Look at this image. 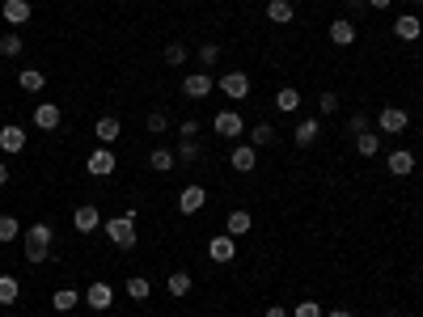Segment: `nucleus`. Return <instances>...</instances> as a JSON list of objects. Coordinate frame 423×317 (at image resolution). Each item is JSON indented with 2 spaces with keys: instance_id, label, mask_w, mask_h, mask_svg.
Returning a JSON list of instances; mask_svg holds the SVG:
<instances>
[{
  "instance_id": "23",
  "label": "nucleus",
  "mask_w": 423,
  "mask_h": 317,
  "mask_svg": "<svg viewBox=\"0 0 423 317\" xmlns=\"http://www.w3.org/2000/svg\"><path fill=\"white\" fill-rule=\"evenodd\" d=\"M318 136H322V127H318L314 119H301V123H297V131H292V140H297L301 148H309V144H314Z\"/></svg>"
},
{
  "instance_id": "3",
  "label": "nucleus",
  "mask_w": 423,
  "mask_h": 317,
  "mask_svg": "<svg viewBox=\"0 0 423 317\" xmlns=\"http://www.w3.org/2000/svg\"><path fill=\"white\" fill-rule=\"evenodd\" d=\"M377 127H381V136H403V131L411 127V114H407L403 106H381Z\"/></svg>"
},
{
  "instance_id": "46",
  "label": "nucleus",
  "mask_w": 423,
  "mask_h": 317,
  "mask_svg": "<svg viewBox=\"0 0 423 317\" xmlns=\"http://www.w3.org/2000/svg\"><path fill=\"white\" fill-rule=\"evenodd\" d=\"M364 4H369V0H347V8H364Z\"/></svg>"
},
{
  "instance_id": "6",
  "label": "nucleus",
  "mask_w": 423,
  "mask_h": 317,
  "mask_svg": "<svg viewBox=\"0 0 423 317\" xmlns=\"http://www.w3.org/2000/svg\"><path fill=\"white\" fill-rule=\"evenodd\" d=\"M203 203H208V191L199 182H191V186L178 191V216H195V212H203Z\"/></svg>"
},
{
  "instance_id": "16",
  "label": "nucleus",
  "mask_w": 423,
  "mask_h": 317,
  "mask_svg": "<svg viewBox=\"0 0 423 317\" xmlns=\"http://www.w3.org/2000/svg\"><path fill=\"white\" fill-rule=\"evenodd\" d=\"M119 131H123V123H119L114 114H106V119H97V123H93V136H97V144H106V148L119 140Z\"/></svg>"
},
{
  "instance_id": "27",
  "label": "nucleus",
  "mask_w": 423,
  "mask_h": 317,
  "mask_svg": "<svg viewBox=\"0 0 423 317\" xmlns=\"http://www.w3.org/2000/svg\"><path fill=\"white\" fill-rule=\"evenodd\" d=\"M165 288H169V297H186V292L195 288V280H191V271H174V275L165 280Z\"/></svg>"
},
{
  "instance_id": "41",
  "label": "nucleus",
  "mask_w": 423,
  "mask_h": 317,
  "mask_svg": "<svg viewBox=\"0 0 423 317\" xmlns=\"http://www.w3.org/2000/svg\"><path fill=\"white\" fill-rule=\"evenodd\" d=\"M347 131H356V136H360V131H369V114H360V110H356V114L347 119Z\"/></svg>"
},
{
  "instance_id": "15",
  "label": "nucleus",
  "mask_w": 423,
  "mask_h": 317,
  "mask_svg": "<svg viewBox=\"0 0 423 317\" xmlns=\"http://www.w3.org/2000/svg\"><path fill=\"white\" fill-rule=\"evenodd\" d=\"M250 229H254V216H250L246 208H233L229 220H225V233H229V237H246Z\"/></svg>"
},
{
  "instance_id": "39",
  "label": "nucleus",
  "mask_w": 423,
  "mask_h": 317,
  "mask_svg": "<svg viewBox=\"0 0 423 317\" xmlns=\"http://www.w3.org/2000/svg\"><path fill=\"white\" fill-rule=\"evenodd\" d=\"M318 106H322V114H335L339 110V93H318Z\"/></svg>"
},
{
  "instance_id": "34",
  "label": "nucleus",
  "mask_w": 423,
  "mask_h": 317,
  "mask_svg": "<svg viewBox=\"0 0 423 317\" xmlns=\"http://www.w3.org/2000/svg\"><path fill=\"white\" fill-rule=\"evenodd\" d=\"M17 237H21L17 216H0V246H8V241H17Z\"/></svg>"
},
{
  "instance_id": "29",
  "label": "nucleus",
  "mask_w": 423,
  "mask_h": 317,
  "mask_svg": "<svg viewBox=\"0 0 423 317\" xmlns=\"http://www.w3.org/2000/svg\"><path fill=\"white\" fill-rule=\"evenodd\" d=\"M127 297H131V301H140V305H144V301H148V297H153V284H148V280H144V275H131V280H127Z\"/></svg>"
},
{
  "instance_id": "5",
  "label": "nucleus",
  "mask_w": 423,
  "mask_h": 317,
  "mask_svg": "<svg viewBox=\"0 0 423 317\" xmlns=\"http://www.w3.org/2000/svg\"><path fill=\"white\" fill-rule=\"evenodd\" d=\"M85 169H89L93 178H110V174L119 169V161H114V152H110L106 144H97V148L89 152V161H85Z\"/></svg>"
},
{
  "instance_id": "45",
  "label": "nucleus",
  "mask_w": 423,
  "mask_h": 317,
  "mask_svg": "<svg viewBox=\"0 0 423 317\" xmlns=\"http://www.w3.org/2000/svg\"><path fill=\"white\" fill-rule=\"evenodd\" d=\"M394 0H369V8H390Z\"/></svg>"
},
{
  "instance_id": "2",
  "label": "nucleus",
  "mask_w": 423,
  "mask_h": 317,
  "mask_svg": "<svg viewBox=\"0 0 423 317\" xmlns=\"http://www.w3.org/2000/svg\"><path fill=\"white\" fill-rule=\"evenodd\" d=\"M216 93H225L229 102H246V97H250V76H246V72H225V76L216 80Z\"/></svg>"
},
{
  "instance_id": "1",
  "label": "nucleus",
  "mask_w": 423,
  "mask_h": 317,
  "mask_svg": "<svg viewBox=\"0 0 423 317\" xmlns=\"http://www.w3.org/2000/svg\"><path fill=\"white\" fill-rule=\"evenodd\" d=\"M102 233L110 237V246H119V250H131V246H136V212H123V216H110V220H102Z\"/></svg>"
},
{
  "instance_id": "33",
  "label": "nucleus",
  "mask_w": 423,
  "mask_h": 317,
  "mask_svg": "<svg viewBox=\"0 0 423 317\" xmlns=\"http://www.w3.org/2000/svg\"><path fill=\"white\" fill-rule=\"evenodd\" d=\"M144 131H148V136H165V131H169V119H165V110H153V114L144 119Z\"/></svg>"
},
{
  "instance_id": "32",
  "label": "nucleus",
  "mask_w": 423,
  "mask_h": 317,
  "mask_svg": "<svg viewBox=\"0 0 423 317\" xmlns=\"http://www.w3.org/2000/svg\"><path fill=\"white\" fill-rule=\"evenodd\" d=\"M271 140H275V127H271V123H254V127H250V144H254V148H267Z\"/></svg>"
},
{
  "instance_id": "35",
  "label": "nucleus",
  "mask_w": 423,
  "mask_h": 317,
  "mask_svg": "<svg viewBox=\"0 0 423 317\" xmlns=\"http://www.w3.org/2000/svg\"><path fill=\"white\" fill-rule=\"evenodd\" d=\"M186 59H191V51H186L182 42H169V47H165V64H169V68H182Z\"/></svg>"
},
{
  "instance_id": "21",
  "label": "nucleus",
  "mask_w": 423,
  "mask_h": 317,
  "mask_svg": "<svg viewBox=\"0 0 423 317\" xmlns=\"http://www.w3.org/2000/svg\"><path fill=\"white\" fill-rule=\"evenodd\" d=\"M267 17H271L275 25H292L297 8H292V0H271V4H267Z\"/></svg>"
},
{
  "instance_id": "7",
  "label": "nucleus",
  "mask_w": 423,
  "mask_h": 317,
  "mask_svg": "<svg viewBox=\"0 0 423 317\" xmlns=\"http://www.w3.org/2000/svg\"><path fill=\"white\" fill-rule=\"evenodd\" d=\"M182 93H186L191 102H199V97L216 93V80H212V72H191V76L182 80Z\"/></svg>"
},
{
  "instance_id": "38",
  "label": "nucleus",
  "mask_w": 423,
  "mask_h": 317,
  "mask_svg": "<svg viewBox=\"0 0 423 317\" xmlns=\"http://www.w3.org/2000/svg\"><path fill=\"white\" fill-rule=\"evenodd\" d=\"M216 59H220V47H216V42H203V47H199V64H208V68H212Z\"/></svg>"
},
{
  "instance_id": "31",
  "label": "nucleus",
  "mask_w": 423,
  "mask_h": 317,
  "mask_svg": "<svg viewBox=\"0 0 423 317\" xmlns=\"http://www.w3.org/2000/svg\"><path fill=\"white\" fill-rule=\"evenodd\" d=\"M17 297H21L17 275H0V305H17Z\"/></svg>"
},
{
  "instance_id": "12",
  "label": "nucleus",
  "mask_w": 423,
  "mask_h": 317,
  "mask_svg": "<svg viewBox=\"0 0 423 317\" xmlns=\"http://www.w3.org/2000/svg\"><path fill=\"white\" fill-rule=\"evenodd\" d=\"M386 165H390L394 178H407V174H415V152H411V148H394V152L386 157Z\"/></svg>"
},
{
  "instance_id": "19",
  "label": "nucleus",
  "mask_w": 423,
  "mask_h": 317,
  "mask_svg": "<svg viewBox=\"0 0 423 317\" xmlns=\"http://www.w3.org/2000/svg\"><path fill=\"white\" fill-rule=\"evenodd\" d=\"M0 13H4L8 25H25V21H30V0H4Z\"/></svg>"
},
{
  "instance_id": "43",
  "label": "nucleus",
  "mask_w": 423,
  "mask_h": 317,
  "mask_svg": "<svg viewBox=\"0 0 423 317\" xmlns=\"http://www.w3.org/2000/svg\"><path fill=\"white\" fill-rule=\"evenodd\" d=\"M263 317H292V313H288L284 305H271V309H267V313H263Z\"/></svg>"
},
{
  "instance_id": "10",
  "label": "nucleus",
  "mask_w": 423,
  "mask_h": 317,
  "mask_svg": "<svg viewBox=\"0 0 423 317\" xmlns=\"http://www.w3.org/2000/svg\"><path fill=\"white\" fill-rule=\"evenodd\" d=\"M72 229H76V233H97V229H102V212H97L93 203H81V208L72 212Z\"/></svg>"
},
{
  "instance_id": "44",
  "label": "nucleus",
  "mask_w": 423,
  "mask_h": 317,
  "mask_svg": "<svg viewBox=\"0 0 423 317\" xmlns=\"http://www.w3.org/2000/svg\"><path fill=\"white\" fill-rule=\"evenodd\" d=\"M0 186H8V165L0 161Z\"/></svg>"
},
{
  "instance_id": "48",
  "label": "nucleus",
  "mask_w": 423,
  "mask_h": 317,
  "mask_svg": "<svg viewBox=\"0 0 423 317\" xmlns=\"http://www.w3.org/2000/svg\"><path fill=\"white\" fill-rule=\"evenodd\" d=\"M415 4H423V0H415Z\"/></svg>"
},
{
  "instance_id": "22",
  "label": "nucleus",
  "mask_w": 423,
  "mask_h": 317,
  "mask_svg": "<svg viewBox=\"0 0 423 317\" xmlns=\"http://www.w3.org/2000/svg\"><path fill=\"white\" fill-rule=\"evenodd\" d=\"M21 51H25V38H21L17 30H8V34H0V55H4V59H17Z\"/></svg>"
},
{
  "instance_id": "4",
  "label": "nucleus",
  "mask_w": 423,
  "mask_h": 317,
  "mask_svg": "<svg viewBox=\"0 0 423 317\" xmlns=\"http://www.w3.org/2000/svg\"><path fill=\"white\" fill-rule=\"evenodd\" d=\"M212 131H216L220 140H242V136H246V119H242L237 110H220V114L212 119Z\"/></svg>"
},
{
  "instance_id": "42",
  "label": "nucleus",
  "mask_w": 423,
  "mask_h": 317,
  "mask_svg": "<svg viewBox=\"0 0 423 317\" xmlns=\"http://www.w3.org/2000/svg\"><path fill=\"white\" fill-rule=\"evenodd\" d=\"M199 127H203L199 119H182V127H178V131H182V140H195V136H199Z\"/></svg>"
},
{
  "instance_id": "26",
  "label": "nucleus",
  "mask_w": 423,
  "mask_h": 317,
  "mask_svg": "<svg viewBox=\"0 0 423 317\" xmlns=\"http://www.w3.org/2000/svg\"><path fill=\"white\" fill-rule=\"evenodd\" d=\"M356 152H360V157H377V152H381V136H377V131H360V136H356Z\"/></svg>"
},
{
  "instance_id": "47",
  "label": "nucleus",
  "mask_w": 423,
  "mask_h": 317,
  "mask_svg": "<svg viewBox=\"0 0 423 317\" xmlns=\"http://www.w3.org/2000/svg\"><path fill=\"white\" fill-rule=\"evenodd\" d=\"M326 317H352V313H347V309H330Z\"/></svg>"
},
{
  "instance_id": "40",
  "label": "nucleus",
  "mask_w": 423,
  "mask_h": 317,
  "mask_svg": "<svg viewBox=\"0 0 423 317\" xmlns=\"http://www.w3.org/2000/svg\"><path fill=\"white\" fill-rule=\"evenodd\" d=\"M47 254H51V250H42V246H25V263H34V267H42Z\"/></svg>"
},
{
  "instance_id": "30",
  "label": "nucleus",
  "mask_w": 423,
  "mask_h": 317,
  "mask_svg": "<svg viewBox=\"0 0 423 317\" xmlns=\"http://www.w3.org/2000/svg\"><path fill=\"white\" fill-rule=\"evenodd\" d=\"M76 301H85V297H76V288H59V292L51 297L55 313H68V309H76Z\"/></svg>"
},
{
  "instance_id": "9",
  "label": "nucleus",
  "mask_w": 423,
  "mask_h": 317,
  "mask_svg": "<svg viewBox=\"0 0 423 317\" xmlns=\"http://www.w3.org/2000/svg\"><path fill=\"white\" fill-rule=\"evenodd\" d=\"M110 301H114V288H110L106 280H97V284H89V288H85V305H89L93 313H106V309H110Z\"/></svg>"
},
{
  "instance_id": "20",
  "label": "nucleus",
  "mask_w": 423,
  "mask_h": 317,
  "mask_svg": "<svg viewBox=\"0 0 423 317\" xmlns=\"http://www.w3.org/2000/svg\"><path fill=\"white\" fill-rule=\"evenodd\" d=\"M174 165H178V152H174V148H153V152H148V169L169 174Z\"/></svg>"
},
{
  "instance_id": "17",
  "label": "nucleus",
  "mask_w": 423,
  "mask_h": 317,
  "mask_svg": "<svg viewBox=\"0 0 423 317\" xmlns=\"http://www.w3.org/2000/svg\"><path fill=\"white\" fill-rule=\"evenodd\" d=\"M394 34H398L403 42H415V38L423 34V21L415 17V13H403V17L394 21Z\"/></svg>"
},
{
  "instance_id": "25",
  "label": "nucleus",
  "mask_w": 423,
  "mask_h": 317,
  "mask_svg": "<svg viewBox=\"0 0 423 317\" xmlns=\"http://www.w3.org/2000/svg\"><path fill=\"white\" fill-rule=\"evenodd\" d=\"M275 106H280V114H292V110H301V89H280L275 93Z\"/></svg>"
},
{
  "instance_id": "36",
  "label": "nucleus",
  "mask_w": 423,
  "mask_h": 317,
  "mask_svg": "<svg viewBox=\"0 0 423 317\" xmlns=\"http://www.w3.org/2000/svg\"><path fill=\"white\" fill-rule=\"evenodd\" d=\"M199 152H203V148H199L195 140H182V144H178V165H195Z\"/></svg>"
},
{
  "instance_id": "37",
  "label": "nucleus",
  "mask_w": 423,
  "mask_h": 317,
  "mask_svg": "<svg viewBox=\"0 0 423 317\" xmlns=\"http://www.w3.org/2000/svg\"><path fill=\"white\" fill-rule=\"evenodd\" d=\"M292 317H326V313H322V305H318V301H301V305L292 309Z\"/></svg>"
},
{
  "instance_id": "8",
  "label": "nucleus",
  "mask_w": 423,
  "mask_h": 317,
  "mask_svg": "<svg viewBox=\"0 0 423 317\" xmlns=\"http://www.w3.org/2000/svg\"><path fill=\"white\" fill-rule=\"evenodd\" d=\"M208 258H212V263H233V258H237V237L216 233V237L208 241Z\"/></svg>"
},
{
  "instance_id": "24",
  "label": "nucleus",
  "mask_w": 423,
  "mask_h": 317,
  "mask_svg": "<svg viewBox=\"0 0 423 317\" xmlns=\"http://www.w3.org/2000/svg\"><path fill=\"white\" fill-rule=\"evenodd\" d=\"M51 237H55V233H51V225H42V220L25 229V246H42V250H51Z\"/></svg>"
},
{
  "instance_id": "14",
  "label": "nucleus",
  "mask_w": 423,
  "mask_h": 317,
  "mask_svg": "<svg viewBox=\"0 0 423 317\" xmlns=\"http://www.w3.org/2000/svg\"><path fill=\"white\" fill-rule=\"evenodd\" d=\"M59 119H64V114H59V106H55V102H38V106H34V127L55 131V127H59Z\"/></svg>"
},
{
  "instance_id": "13",
  "label": "nucleus",
  "mask_w": 423,
  "mask_h": 317,
  "mask_svg": "<svg viewBox=\"0 0 423 317\" xmlns=\"http://www.w3.org/2000/svg\"><path fill=\"white\" fill-rule=\"evenodd\" d=\"M25 148V127H17V123H8V127H0V152H8V157H17Z\"/></svg>"
},
{
  "instance_id": "28",
  "label": "nucleus",
  "mask_w": 423,
  "mask_h": 317,
  "mask_svg": "<svg viewBox=\"0 0 423 317\" xmlns=\"http://www.w3.org/2000/svg\"><path fill=\"white\" fill-rule=\"evenodd\" d=\"M17 85H21L25 93H38V89L47 85V76H42L38 68H21V76H17Z\"/></svg>"
},
{
  "instance_id": "18",
  "label": "nucleus",
  "mask_w": 423,
  "mask_h": 317,
  "mask_svg": "<svg viewBox=\"0 0 423 317\" xmlns=\"http://www.w3.org/2000/svg\"><path fill=\"white\" fill-rule=\"evenodd\" d=\"M356 34H360V30H356L347 17L330 21V42H335V47H352V42H356Z\"/></svg>"
},
{
  "instance_id": "11",
  "label": "nucleus",
  "mask_w": 423,
  "mask_h": 317,
  "mask_svg": "<svg viewBox=\"0 0 423 317\" xmlns=\"http://www.w3.org/2000/svg\"><path fill=\"white\" fill-rule=\"evenodd\" d=\"M229 165H233L237 174H254V165H258V148H254V144H237V148L229 152Z\"/></svg>"
}]
</instances>
